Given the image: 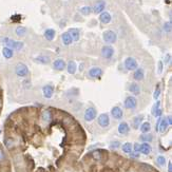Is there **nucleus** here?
I'll return each mask as SVG.
<instances>
[{"mask_svg": "<svg viewBox=\"0 0 172 172\" xmlns=\"http://www.w3.org/2000/svg\"><path fill=\"white\" fill-rule=\"evenodd\" d=\"M97 117V110L94 107H89L84 110L83 113V119L86 122H92Z\"/></svg>", "mask_w": 172, "mask_h": 172, "instance_id": "f257e3e1", "label": "nucleus"}, {"mask_svg": "<svg viewBox=\"0 0 172 172\" xmlns=\"http://www.w3.org/2000/svg\"><path fill=\"white\" fill-rule=\"evenodd\" d=\"M3 43H5V46L8 48L12 49V50H16V51H20L23 48V42L21 41H16L14 39H10V38H3Z\"/></svg>", "mask_w": 172, "mask_h": 172, "instance_id": "f03ea898", "label": "nucleus"}, {"mask_svg": "<svg viewBox=\"0 0 172 172\" xmlns=\"http://www.w3.org/2000/svg\"><path fill=\"white\" fill-rule=\"evenodd\" d=\"M97 124H98V126L100 128H103V129H107V128L110 126V124H111L109 114H108V113H103V114L98 115Z\"/></svg>", "mask_w": 172, "mask_h": 172, "instance_id": "7ed1b4c3", "label": "nucleus"}, {"mask_svg": "<svg viewBox=\"0 0 172 172\" xmlns=\"http://www.w3.org/2000/svg\"><path fill=\"white\" fill-rule=\"evenodd\" d=\"M15 73L19 77H25L29 75V68L23 62H18L15 66Z\"/></svg>", "mask_w": 172, "mask_h": 172, "instance_id": "20e7f679", "label": "nucleus"}, {"mask_svg": "<svg viewBox=\"0 0 172 172\" xmlns=\"http://www.w3.org/2000/svg\"><path fill=\"white\" fill-rule=\"evenodd\" d=\"M124 106L128 110H135L136 107H137V99L132 95L127 96L124 101Z\"/></svg>", "mask_w": 172, "mask_h": 172, "instance_id": "39448f33", "label": "nucleus"}, {"mask_svg": "<svg viewBox=\"0 0 172 172\" xmlns=\"http://www.w3.org/2000/svg\"><path fill=\"white\" fill-rule=\"evenodd\" d=\"M103 38L107 43H114L117 39V35L114 31L112 30H107L104 32L103 34Z\"/></svg>", "mask_w": 172, "mask_h": 172, "instance_id": "423d86ee", "label": "nucleus"}, {"mask_svg": "<svg viewBox=\"0 0 172 172\" xmlns=\"http://www.w3.org/2000/svg\"><path fill=\"white\" fill-rule=\"evenodd\" d=\"M103 70H101L99 67H93L89 70L88 72V75L90 78H92V79H98V78H100L103 76Z\"/></svg>", "mask_w": 172, "mask_h": 172, "instance_id": "0eeeda50", "label": "nucleus"}, {"mask_svg": "<svg viewBox=\"0 0 172 172\" xmlns=\"http://www.w3.org/2000/svg\"><path fill=\"white\" fill-rule=\"evenodd\" d=\"M111 116L115 121H121V119L124 117V111H122L121 107L115 106L111 109Z\"/></svg>", "mask_w": 172, "mask_h": 172, "instance_id": "6e6552de", "label": "nucleus"}, {"mask_svg": "<svg viewBox=\"0 0 172 172\" xmlns=\"http://www.w3.org/2000/svg\"><path fill=\"white\" fill-rule=\"evenodd\" d=\"M117 132L119 135L126 136L130 132V126L127 121H121L117 127Z\"/></svg>", "mask_w": 172, "mask_h": 172, "instance_id": "1a4fd4ad", "label": "nucleus"}, {"mask_svg": "<svg viewBox=\"0 0 172 172\" xmlns=\"http://www.w3.org/2000/svg\"><path fill=\"white\" fill-rule=\"evenodd\" d=\"M125 68L128 71H134V70L137 68V61L134 59L133 57L126 58V60H125Z\"/></svg>", "mask_w": 172, "mask_h": 172, "instance_id": "9d476101", "label": "nucleus"}, {"mask_svg": "<svg viewBox=\"0 0 172 172\" xmlns=\"http://www.w3.org/2000/svg\"><path fill=\"white\" fill-rule=\"evenodd\" d=\"M42 94L45 98L50 99V98L53 97V95H54V87L51 86V84H46V86L42 88Z\"/></svg>", "mask_w": 172, "mask_h": 172, "instance_id": "9b49d317", "label": "nucleus"}, {"mask_svg": "<svg viewBox=\"0 0 172 172\" xmlns=\"http://www.w3.org/2000/svg\"><path fill=\"white\" fill-rule=\"evenodd\" d=\"M101 55H103V57L106 58V59H110V58H112L113 55H114V49L110 46H103V49H101Z\"/></svg>", "mask_w": 172, "mask_h": 172, "instance_id": "f8f14e48", "label": "nucleus"}, {"mask_svg": "<svg viewBox=\"0 0 172 172\" xmlns=\"http://www.w3.org/2000/svg\"><path fill=\"white\" fill-rule=\"evenodd\" d=\"M151 152H152V146L150 145V142H142L139 153L144 155H149Z\"/></svg>", "mask_w": 172, "mask_h": 172, "instance_id": "ddd939ff", "label": "nucleus"}, {"mask_svg": "<svg viewBox=\"0 0 172 172\" xmlns=\"http://www.w3.org/2000/svg\"><path fill=\"white\" fill-rule=\"evenodd\" d=\"M106 8V1L105 0H98L95 2L94 8H93V12L95 14H100L101 12H104V8Z\"/></svg>", "mask_w": 172, "mask_h": 172, "instance_id": "4468645a", "label": "nucleus"}, {"mask_svg": "<svg viewBox=\"0 0 172 172\" xmlns=\"http://www.w3.org/2000/svg\"><path fill=\"white\" fill-rule=\"evenodd\" d=\"M66 61L63 59H61V58H58L53 62V68L54 70H56V71H62V70L66 69Z\"/></svg>", "mask_w": 172, "mask_h": 172, "instance_id": "2eb2a0df", "label": "nucleus"}, {"mask_svg": "<svg viewBox=\"0 0 172 172\" xmlns=\"http://www.w3.org/2000/svg\"><path fill=\"white\" fill-rule=\"evenodd\" d=\"M128 90H129V92L132 93L133 95H139L141 94V86L137 83H131L129 84V87H128Z\"/></svg>", "mask_w": 172, "mask_h": 172, "instance_id": "dca6fc26", "label": "nucleus"}, {"mask_svg": "<svg viewBox=\"0 0 172 172\" xmlns=\"http://www.w3.org/2000/svg\"><path fill=\"white\" fill-rule=\"evenodd\" d=\"M144 77H145V72L142 68H136L135 70H134V74H133L134 80L141 81V80L144 79Z\"/></svg>", "mask_w": 172, "mask_h": 172, "instance_id": "f3484780", "label": "nucleus"}, {"mask_svg": "<svg viewBox=\"0 0 172 172\" xmlns=\"http://www.w3.org/2000/svg\"><path fill=\"white\" fill-rule=\"evenodd\" d=\"M142 121H144V115L138 114V115L134 116L133 119H132V126H133L134 129H138Z\"/></svg>", "mask_w": 172, "mask_h": 172, "instance_id": "a211bd4d", "label": "nucleus"}, {"mask_svg": "<svg viewBox=\"0 0 172 172\" xmlns=\"http://www.w3.org/2000/svg\"><path fill=\"white\" fill-rule=\"evenodd\" d=\"M112 17L110 15V13H108V12H101L100 15H99V21L101 23H104V24H107V23H109L111 21Z\"/></svg>", "mask_w": 172, "mask_h": 172, "instance_id": "6ab92c4d", "label": "nucleus"}, {"mask_svg": "<svg viewBox=\"0 0 172 172\" xmlns=\"http://www.w3.org/2000/svg\"><path fill=\"white\" fill-rule=\"evenodd\" d=\"M169 125L167 122V119H166V117H162L161 121H159V128H157V131L161 133H164L166 130L168 129Z\"/></svg>", "mask_w": 172, "mask_h": 172, "instance_id": "aec40b11", "label": "nucleus"}, {"mask_svg": "<svg viewBox=\"0 0 172 172\" xmlns=\"http://www.w3.org/2000/svg\"><path fill=\"white\" fill-rule=\"evenodd\" d=\"M121 151H122L124 153L130 154V153L133 151V144H132V142H125V144H122V145L121 146Z\"/></svg>", "mask_w": 172, "mask_h": 172, "instance_id": "412c9836", "label": "nucleus"}, {"mask_svg": "<svg viewBox=\"0 0 172 172\" xmlns=\"http://www.w3.org/2000/svg\"><path fill=\"white\" fill-rule=\"evenodd\" d=\"M41 119H42V121L45 122L46 125L50 124L51 121H52V114H51V112L49 111V110H45V111L42 112Z\"/></svg>", "mask_w": 172, "mask_h": 172, "instance_id": "4be33fe9", "label": "nucleus"}, {"mask_svg": "<svg viewBox=\"0 0 172 172\" xmlns=\"http://www.w3.org/2000/svg\"><path fill=\"white\" fill-rule=\"evenodd\" d=\"M55 35H56V32L53 29H48L45 31V38L49 41H52L55 38Z\"/></svg>", "mask_w": 172, "mask_h": 172, "instance_id": "5701e85b", "label": "nucleus"}, {"mask_svg": "<svg viewBox=\"0 0 172 172\" xmlns=\"http://www.w3.org/2000/svg\"><path fill=\"white\" fill-rule=\"evenodd\" d=\"M139 141L142 142H151L153 141V135L149 133H142V135L139 136Z\"/></svg>", "mask_w": 172, "mask_h": 172, "instance_id": "b1692460", "label": "nucleus"}, {"mask_svg": "<svg viewBox=\"0 0 172 172\" xmlns=\"http://www.w3.org/2000/svg\"><path fill=\"white\" fill-rule=\"evenodd\" d=\"M35 61L41 63V65H48V63H50V57L45 56V55H39V56L35 57Z\"/></svg>", "mask_w": 172, "mask_h": 172, "instance_id": "393cba45", "label": "nucleus"}, {"mask_svg": "<svg viewBox=\"0 0 172 172\" xmlns=\"http://www.w3.org/2000/svg\"><path fill=\"white\" fill-rule=\"evenodd\" d=\"M139 130L142 133H149L151 131V124L149 121H142L139 126Z\"/></svg>", "mask_w": 172, "mask_h": 172, "instance_id": "a878e982", "label": "nucleus"}, {"mask_svg": "<svg viewBox=\"0 0 172 172\" xmlns=\"http://www.w3.org/2000/svg\"><path fill=\"white\" fill-rule=\"evenodd\" d=\"M61 39H62V42H63V45H65V46H70L73 42V39H72L71 35H70L68 32H66V33L62 34V36H61Z\"/></svg>", "mask_w": 172, "mask_h": 172, "instance_id": "bb28decb", "label": "nucleus"}, {"mask_svg": "<svg viewBox=\"0 0 172 172\" xmlns=\"http://www.w3.org/2000/svg\"><path fill=\"white\" fill-rule=\"evenodd\" d=\"M68 33L71 35L73 41H78L80 35H79V31H78L77 29H70V30L68 31Z\"/></svg>", "mask_w": 172, "mask_h": 172, "instance_id": "cd10ccee", "label": "nucleus"}, {"mask_svg": "<svg viewBox=\"0 0 172 172\" xmlns=\"http://www.w3.org/2000/svg\"><path fill=\"white\" fill-rule=\"evenodd\" d=\"M2 55L4 56V58H7V59H10V58L13 57L14 51L12 50V49L8 48V46H4V48L2 49Z\"/></svg>", "mask_w": 172, "mask_h": 172, "instance_id": "c85d7f7f", "label": "nucleus"}, {"mask_svg": "<svg viewBox=\"0 0 172 172\" xmlns=\"http://www.w3.org/2000/svg\"><path fill=\"white\" fill-rule=\"evenodd\" d=\"M66 68L68 70L69 74H75V73H76V70H77V65L74 62V61H70L68 63V67H66Z\"/></svg>", "mask_w": 172, "mask_h": 172, "instance_id": "c756f323", "label": "nucleus"}, {"mask_svg": "<svg viewBox=\"0 0 172 172\" xmlns=\"http://www.w3.org/2000/svg\"><path fill=\"white\" fill-rule=\"evenodd\" d=\"M156 161V164L159 166V167H164V166H166V164H167V161H166V157L163 155V154H159V155L156 156L155 159Z\"/></svg>", "mask_w": 172, "mask_h": 172, "instance_id": "7c9ffc66", "label": "nucleus"}, {"mask_svg": "<svg viewBox=\"0 0 172 172\" xmlns=\"http://www.w3.org/2000/svg\"><path fill=\"white\" fill-rule=\"evenodd\" d=\"M27 29L24 27H17L16 30H15V33L18 37H23L25 36V34H27Z\"/></svg>", "mask_w": 172, "mask_h": 172, "instance_id": "2f4dec72", "label": "nucleus"}, {"mask_svg": "<svg viewBox=\"0 0 172 172\" xmlns=\"http://www.w3.org/2000/svg\"><path fill=\"white\" fill-rule=\"evenodd\" d=\"M121 142L119 141H112L109 144V148L111 150H117V149L121 148Z\"/></svg>", "mask_w": 172, "mask_h": 172, "instance_id": "473e14b6", "label": "nucleus"}, {"mask_svg": "<svg viewBox=\"0 0 172 172\" xmlns=\"http://www.w3.org/2000/svg\"><path fill=\"white\" fill-rule=\"evenodd\" d=\"M79 11H80V13L84 16L90 15V14L92 13V8H91V7H89V5H87V7H83Z\"/></svg>", "mask_w": 172, "mask_h": 172, "instance_id": "72a5a7b5", "label": "nucleus"}, {"mask_svg": "<svg viewBox=\"0 0 172 172\" xmlns=\"http://www.w3.org/2000/svg\"><path fill=\"white\" fill-rule=\"evenodd\" d=\"M159 109H161V101L159 100H156V103L153 105V107H152V110H151V114L154 115L156 113V111Z\"/></svg>", "mask_w": 172, "mask_h": 172, "instance_id": "f704fd0d", "label": "nucleus"}, {"mask_svg": "<svg viewBox=\"0 0 172 172\" xmlns=\"http://www.w3.org/2000/svg\"><path fill=\"white\" fill-rule=\"evenodd\" d=\"M93 157H94L95 159H101V156H103V151L101 150H95L94 152L92 153Z\"/></svg>", "mask_w": 172, "mask_h": 172, "instance_id": "c9c22d12", "label": "nucleus"}, {"mask_svg": "<svg viewBox=\"0 0 172 172\" xmlns=\"http://www.w3.org/2000/svg\"><path fill=\"white\" fill-rule=\"evenodd\" d=\"M159 94H161V88H159V84H157L155 91H154V93H153V98H154V99H156V100L159 99Z\"/></svg>", "mask_w": 172, "mask_h": 172, "instance_id": "e433bc0d", "label": "nucleus"}, {"mask_svg": "<svg viewBox=\"0 0 172 172\" xmlns=\"http://www.w3.org/2000/svg\"><path fill=\"white\" fill-rule=\"evenodd\" d=\"M4 145L7 146V148H11V147H13V145H14L13 139H12V138H5V141H4Z\"/></svg>", "mask_w": 172, "mask_h": 172, "instance_id": "4c0bfd02", "label": "nucleus"}, {"mask_svg": "<svg viewBox=\"0 0 172 172\" xmlns=\"http://www.w3.org/2000/svg\"><path fill=\"white\" fill-rule=\"evenodd\" d=\"M164 30H165L166 33H170V32H171V21L165 23V24H164Z\"/></svg>", "mask_w": 172, "mask_h": 172, "instance_id": "58836bf2", "label": "nucleus"}, {"mask_svg": "<svg viewBox=\"0 0 172 172\" xmlns=\"http://www.w3.org/2000/svg\"><path fill=\"white\" fill-rule=\"evenodd\" d=\"M129 155H130V157H132V159H138V157L141 156V153L135 152V151H132V152H131Z\"/></svg>", "mask_w": 172, "mask_h": 172, "instance_id": "ea45409f", "label": "nucleus"}, {"mask_svg": "<svg viewBox=\"0 0 172 172\" xmlns=\"http://www.w3.org/2000/svg\"><path fill=\"white\" fill-rule=\"evenodd\" d=\"M139 149H141V144H139V142H135V144H133V151H135V152H139Z\"/></svg>", "mask_w": 172, "mask_h": 172, "instance_id": "a19ab883", "label": "nucleus"}, {"mask_svg": "<svg viewBox=\"0 0 172 172\" xmlns=\"http://www.w3.org/2000/svg\"><path fill=\"white\" fill-rule=\"evenodd\" d=\"M5 159V152L3 149H1L0 148V163H1L2 161H4Z\"/></svg>", "mask_w": 172, "mask_h": 172, "instance_id": "79ce46f5", "label": "nucleus"}, {"mask_svg": "<svg viewBox=\"0 0 172 172\" xmlns=\"http://www.w3.org/2000/svg\"><path fill=\"white\" fill-rule=\"evenodd\" d=\"M166 119H167V122H168L169 126H171V124H172V118H171V116H170V115L166 116Z\"/></svg>", "mask_w": 172, "mask_h": 172, "instance_id": "37998d69", "label": "nucleus"}, {"mask_svg": "<svg viewBox=\"0 0 172 172\" xmlns=\"http://www.w3.org/2000/svg\"><path fill=\"white\" fill-rule=\"evenodd\" d=\"M163 71V62L162 61H159V73H162Z\"/></svg>", "mask_w": 172, "mask_h": 172, "instance_id": "c03bdc74", "label": "nucleus"}, {"mask_svg": "<svg viewBox=\"0 0 172 172\" xmlns=\"http://www.w3.org/2000/svg\"><path fill=\"white\" fill-rule=\"evenodd\" d=\"M168 172H172V164H171V162L168 163Z\"/></svg>", "mask_w": 172, "mask_h": 172, "instance_id": "a18cd8bd", "label": "nucleus"}, {"mask_svg": "<svg viewBox=\"0 0 172 172\" xmlns=\"http://www.w3.org/2000/svg\"><path fill=\"white\" fill-rule=\"evenodd\" d=\"M165 61H166V62H169V61H170V55H169V54L167 55V56H166V60Z\"/></svg>", "mask_w": 172, "mask_h": 172, "instance_id": "49530a36", "label": "nucleus"}, {"mask_svg": "<svg viewBox=\"0 0 172 172\" xmlns=\"http://www.w3.org/2000/svg\"><path fill=\"white\" fill-rule=\"evenodd\" d=\"M0 134H1V129H0Z\"/></svg>", "mask_w": 172, "mask_h": 172, "instance_id": "de8ad7c7", "label": "nucleus"}, {"mask_svg": "<svg viewBox=\"0 0 172 172\" xmlns=\"http://www.w3.org/2000/svg\"><path fill=\"white\" fill-rule=\"evenodd\" d=\"M0 105H1V100H0Z\"/></svg>", "mask_w": 172, "mask_h": 172, "instance_id": "09e8293b", "label": "nucleus"}]
</instances>
